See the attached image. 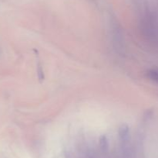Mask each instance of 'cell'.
Here are the masks:
<instances>
[{
    "label": "cell",
    "mask_w": 158,
    "mask_h": 158,
    "mask_svg": "<svg viewBox=\"0 0 158 158\" xmlns=\"http://www.w3.org/2000/svg\"><path fill=\"white\" fill-rule=\"evenodd\" d=\"M119 135H120V137L122 139H127L129 136V127L127 125H122L119 128Z\"/></svg>",
    "instance_id": "cell-1"
},
{
    "label": "cell",
    "mask_w": 158,
    "mask_h": 158,
    "mask_svg": "<svg viewBox=\"0 0 158 158\" xmlns=\"http://www.w3.org/2000/svg\"><path fill=\"white\" fill-rule=\"evenodd\" d=\"M148 77L151 80L154 81L158 83V69H151L148 71L147 74Z\"/></svg>",
    "instance_id": "cell-2"
},
{
    "label": "cell",
    "mask_w": 158,
    "mask_h": 158,
    "mask_svg": "<svg viewBox=\"0 0 158 158\" xmlns=\"http://www.w3.org/2000/svg\"><path fill=\"white\" fill-rule=\"evenodd\" d=\"M100 143L102 147H107L108 143L106 137L105 136H102L100 139Z\"/></svg>",
    "instance_id": "cell-3"
}]
</instances>
